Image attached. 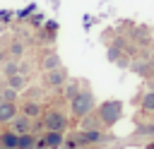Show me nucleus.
Returning a JSON list of instances; mask_svg holds the SVG:
<instances>
[{
	"label": "nucleus",
	"instance_id": "obj_6",
	"mask_svg": "<svg viewBox=\"0 0 154 149\" xmlns=\"http://www.w3.org/2000/svg\"><path fill=\"white\" fill-rule=\"evenodd\" d=\"M12 127H14L17 135H26V132L31 130V123H29L26 115H14V118H12Z\"/></svg>",
	"mask_w": 154,
	"mask_h": 149
},
{
	"label": "nucleus",
	"instance_id": "obj_9",
	"mask_svg": "<svg viewBox=\"0 0 154 149\" xmlns=\"http://www.w3.org/2000/svg\"><path fill=\"white\" fill-rule=\"evenodd\" d=\"M22 113H24L26 118H36V115H41V106H38V103H34V101H31V103L26 101V103H24V108H22Z\"/></svg>",
	"mask_w": 154,
	"mask_h": 149
},
{
	"label": "nucleus",
	"instance_id": "obj_14",
	"mask_svg": "<svg viewBox=\"0 0 154 149\" xmlns=\"http://www.w3.org/2000/svg\"><path fill=\"white\" fill-rule=\"evenodd\" d=\"M2 72H5L7 77H12V74H17V72H19V65H17L14 60H10V62H5V67H2Z\"/></svg>",
	"mask_w": 154,
	"mask_h": 149
},
{
	"label": "nucleus",
	"instance_id": "obj_8",
	"mask_svg": "<svg viewBox=\"0 0 154 149\" xmlns=\"http://www.w3.org/2000/svg\"><path fill=\"white\" fill-rule=\"evenodd\" d=\"M53 67H60V55L58 53H48L43 58V70H53Z\"/></svg>",
	"mask_w": 154,
	"mask_h": 149
},
{
	"label": "nucleus",
	"instance_id": "obj_3",
	"mask_svg": "<svg viewBox=\"0 0 154 149\" xmlns=\"http://www.w3.org/2000/svg\"><path fill=\"white\" fill-rule=\"evenodd\" d=\"M65 79H67V70H63V65L46 70V84L48 87H60V84H65Z\"/></svg>",
	"mask_w": 154,
	"mask_h": 149
},
{
	"label": "nucleus",
	"instance_id": "obj_10",
	"mask_svg": "<svg viewBox=\"0 0 154 149\" xmlns=\"http://www.w3.org/2000/svg\"><path fill=\"white\" fill-rule=\"evenodd\" d=\"M24 82H26V79H24V77H22L19 72H17V74H12V77H7V84H10V87H12L14 91H19V89L24 87Z\"/></svg>",
	"mask_w": 154,
	"mask_h": 149
},
{
	"label": "nucleus",
	"instance_id": "obj_17",
	"mask_svg": "<svg viewBox=\"0 0 154 149\" xmlns=\"http://www.w3.org/2000/svg\"><path fill=\"white\" fill-rule=\"evenodd\" d=\"M118 55H120V43H116V46H111V48H108V60H111V62H116V60H118Z\"/></svg>",
	"mask_w": 154,
	"mask_h": 149
},
{
	"label": "nucleus",
	"instance_id": "obj_20",
	"mask_svg": "<svg viewBox=\"0 0 154 149\" xmlns=\"http://www.w3.org/2000/svg\"><path fill=\"white\" fill-rule=\"evenodd\" d=\"M132 70H135V72H144V70H147V62H135Z\"/></svg>",
	"mask_w": 154,
	"mask_h": 149
},
{
	"label": "nucleus",
	"instance_id": "obj_18",
	"mask_svg": "<svg viewBox=\"0 0 154 149\" xmlns=\"http://www.w3.org/2000/svg\"><path fill=\"white\" fill-rule=\"evenodd\" d=\"M2 144H5V147H10V149H17V137L7 132V135L2 137Z\"/></svg>",
	"mask_w": 154,
	"mask_h": 149
},
{
	"label": "nucleus",
	"instance_id": "obj_16",
	"mask_svg": "<svg viewBox=\"0 0 154 149\" xmlns=\"http://www.w3.org/2000/svg\"><path fill=\"white\" fill-rule=\"evenodd\" d=\"M14 96H17V91H14L12 87H7V89L0 91V99H2V101H14Z\"/></svg>",
	"mask_w": 154,
	"mask_h": 149
},
{
	"label": "nucleus",
	"instance_id": "obj_2",
	"mask_svg": "<svg viewBox=\"0 0 154 149\" xmlns=\"http://www.w3.org/2000/svg\"><path fill=\"white\" fill-rule=\"evenodd\" d=\"M120 113H123L120 101H106V103L99 108V120L106 123V125H113V123L120 118Z\"/></svg>",
	"mask_w": 154,
	"mask_h": 149
},
{
	"label": "nucleus",
	"instance_id": "obj_13",
	"mask_svg": "<svg viewBox=\"0 0 154 149\" xmlns=\"http://www.w3.org/2000/svg\"><path fill=\"white\" fill-rule=\"evenodd\" d=\"M142 108L144 111H154V91H149V94L142 96Z\"/></svg>",
	"mask_w": 154,
	"mask_h": 149
},
{
	"label": "nucleus",
	"instance_id": "obj_21",
	"mask_svg": "<svg viewBox=\"0 0 154 149\" xmlns=\"http://www.w3.org/2000/svg\"><path fill=\"white\" fill-rule=\"evenodd\" d=\"M65 147H67V149H77V142H75V139H67Z\"/></svg>",
	"mask_w": 154,
	"mask_h": 149
},
{
	"label": "nucleus",
	"instance_id": "obj_11",
	"mask_svg": "<svg viewBox=\"0 0 154 149\" xmlns=\"http://www.w3.org/2000/svg\"><path fill=\"white\" fill-rule=\"evenodd\" d=\"M10 55L12 58H22L24 55V43L22 41H12L10 43Z\"/></svg>",
	"mask_w": 154,
	"mask_h": 149
},
{
	"label": "nucleus",
	"instance_id": "obj_4",
	"mask_svg": "<svg viewBox=\"0 0 154 149\" xmlns=\"http://www.w3.org/2000/svg\"><path fill=\"white\" fill-rule=\"evenodd\" d=\"M65 125H67V120H65V115H63V113H58V111H51V113L46 115V127H48V130L63 132V130H65Z\"/></svg>",
	"mask_w": 154,
	"mask_h": 149
},
{
	"label": "nucleus",
	"instance_id": "obj_7",
	"mask_svg": "<svg viewBox=\"0 0 154 149\" xmlns=\"http://www.w3.org/2000/svg\"><path fill=\"white\" fill-rule=\"evenodd\" d=\"M46 147L48 149H60V144H63V137H60V132H55V130H48V135H46Z\"/></svg>",
	"mask_w": 154,
	"mask_h": 149
},
{
	"label": "nucleus",
	"instance_id": "obj_1",
	"mask_svg": "<svg viewBox=\"0 0 154 149\" xmlns=\"http://www.w3.org/2000/svg\"><path fill=\"white\" fill-rule=\"evenodd\" d=\"M70 108H72V113H75L77 118H84L87 113L94 111V96H91L89 91H77V94L70 99Z\"/></svg>",
	"mask_w": 154,
	"mask_h": 149
},
{
	"label": "nucleus",
	"instance_id": "obj_19",
	"mask_svg": "<svg viewBox=\"0 0 154 149\" xmlns=\"http://www.w3.org/2000/svg\"><path fill=\"white\" fill-rule=\"evenodd\" d=\"M63 91H65V96H67V99H72V96L77 94V87H75V84H67V87H65Z\"/></svg>",
	"mask_w": 154,
	"mask_h": 149
},
{
	"label": "nucleus",
	"instance_id": "obj_12",
	"mask_svg": "<svg viewBox=\"0 0 154 149\" xmlns=\"http://www.w3.org/2000/svg\"><path fill=\"white\" fill-rule=\"evenodd\" d=\"M99 123H101L99 118H94L91 113H87V115H84V123H82V127H84V130H94Z\"/></svg>",
	"mask_w": 154,
	"mask_h": 149
},
{
	"label": "nucleus",
	"instance_id": "obj_5",
	"mask_svg": "<svg viewBox=\"0 0 154 149\" xmlns=\"http://www.w3.org/2000/svg\"><path fill=\"white\" fill-rule=\"evenodd\" d=\"M14 115H17L14 101H0V123H10Z\"/></svg>",
	"mask_w": 154,
	"mask_h": 149
},
{
	"label": "nucleus",
	"instance_id": "obj_22",
	"mask_svg": "<svg viewBox=\"0 0 154 149\" xmlns=\"http://www.w3.org/2000/svg\"><path fill=\"white\" fill-rule=\"evenodd\" d=\"M0 60H5V53H2V50H0Z\"/></svg>",
	"mask_w": 154,
	"mask_h": 149
},
{
	"label": "nucleus",
	"instance_id": "obj_23",
	"mask_svg": "<svg viewBox=\"0 0 154 149\" xmlns=\"http://www.w3.org/2000/svg\"><path fill=\"white\" fill-rule=\"evenodd\" d=\"M149 149H154V144H152V147H149Z\"/></svg>",
	"mask_w": 154,
	"mask_h": 149
},
{
	"label": "nucleus",
	"instance_id": "obj_15",
	"mask_svg": "<svg viewBox=\"0 0 154 149\" xmlns=\"http://www.w3.org/2000/svg\"><path fill=\"white\" fill-rule=\"evenodd\" d=\"M31 147H34V139H31V137L22 135V137L17 139V149H31Z\"/></svg>",
	"mask_w": 154,
	"mask_h": 149
}]
</instances>
